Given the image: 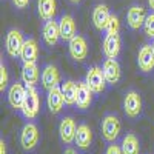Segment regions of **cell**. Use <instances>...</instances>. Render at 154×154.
I'll return each instance as SVG.
<instances>
[{
  "mask_svg": "<svg viewBox=\"0 0 154 154\" xmlns=\"http://www.w3.org/2000/svg\"><path fill=\"white\" fill-rule=\"evenodd\" d=\"M38 111H40V96H38V91L35 86H28L26 97H25L20 112L25 119L32 120L38 116Z\"/></svg>",
  "mask_w": 154,
  "mask_h": 154,
  "instance_id": "cell-1",
  "label": "cell"
},
{
  "mask_svg": "<svg viewBox=\"0 0 154 154\" xmlns=\"http://www.w3.org/2000/svg\"><path fill=\"white\" fill-rule=\"evenodd\" d=\"M120 131H122V123H120L117 116H114V114H105L103 119H102V123H100L102 137H103L106 142L112 143V142H116V139L119 137Z\"/></svg>",
  "mask_w": 154,
  "mask_h": 154,
  "instance_id": "cell-2",
  "label": "cell"
},
{
  "mask_svg": "<svg viewBox=\"0 0 154 154\" xmlns=\"http://www.w3.org/2000/svg\"><path fill=\"white\" fill-rule=\"evenodd\" d=\"M40 142V131L34 122H26L20 131V145L23 151H32Z\"/></svg>",
  "mask_w": 154,
  "mask_h": 154,
  "instance_id": "cell-3",
  "label": "cell"
},
{
  "mask_svg": "<svg viewBox=\"0 0 154 154\" xmlns=\"http://www.w3.org/2000/svg\"><path fill=\"white\" fill-rule=\"evenodd\" d=\"M85 83L89 86V89L94 93V94H102L106 89V79H105V74L103 69L100 66L94 65V66H89L85 75Z\"/></svg>",
  "mask_w": 154,
  "mask_h": 154,
  "instance_id": "cell-4",
  "label": "cell"
},
{
  "mask_svg": "<svg viewBox=\"0 0 154 154\" xmlns=\"http://www.w3.org/2000/svg\"><path fill=\"white\" fill-rule=\"evenodd\" d=\"M25 43V38H23V34L20 29L17 28H11L8 32H6V37H5V49L9 57L12 59H17L20 57V51H22V46Z\"/></svg>",
  "mask_w": 154,
  "mask_h": 154,
  "instance_id": "cell-5",
  "label": "cell"
},
{
  "mask_svg": "<svg viewBox=\"0 0 154 154\" xmlns=\"http://www.w3.org/2000/svg\"><path fill=\"white\" fill-rule=\"evenodd\" d=\"M123 111L126 117L130 119H137L142 114V97L137 91L130 89L123 96Z\"/></svg>",
  "mask_w": 154,
  "mask_h": 154,
  "instance_id": "cell-6",
  "label": "cell"
},
{
  "mask_svg": "<svg viewBox=\"0 0 154 154\" xmlns=\"http://www.w3.org/2000/svg\"><path fill=\"white\" fill-rule=\"evenodd\" d=\"M68 53L74 62H83L88 57V42L82 34H75L68 42Z\"/></svg>",
  "mask_w": 154,
  "mask_h": 154,
  "instance_id": "cell-7",
  "label": "cell"
},
{
  "mask_svg": "<svg viewBox=\"0 0 154 154\" xmlns=\"http://www.w3.org/2000/svg\"><path fill=\"white\" fill-rule=\"evenodd\" d=\"M26 89L28 86L23 82H14L8 88V103L11 105V108H14L16 111L22 109L25 97H26Z\"/></svg>",
  "mask_w": 154,
  "mask_h": 154,
  "instance_id": "cell-8",
  "label": "cell"
},
{
  "mask_svg": "<svg viewBox=\"0 0 154 154\" xmlns=\"http://www.w3.org/2000/svg\"><path fill=\"white\" fill-rule=\"evenodd\" d=\"M146 9L140 5H131L126 11V25L130 26V29L137 31L140 28H143V23L146 19Z\"/></svg>",
  "mask_w": 154,
  "mask_h": 154,
  "instance_id": "cell-9",
  "label": "cell"
},
{
  "mask_svg": "<svg viewBox=\"0 0 154 154\" xmlns=\"http://www.w3.org/2000/svg\"><path fill=\"white\" fill-rule=\"evenodd\" d=\"M137 66L145 74L154 69V49L151 45L145 43L140 46L139 53H137Z\"/></svg>",
  "mask_w": 154,
  "mask_h": 154,
  "instance_id": "cell-10",
  "label": "cell"
},
{
  "mask_svg": "<svg viewBox=\"0 0 154 154\" xmlns=\"http://www.w3.org/2000/svg\"><path fill=\"white\" fill-rule=\"evenodd\" d=\"M75 131H77V125L71 116L62 117V120L59 123V136H60L62 142L65 145H71L75 139Z\"/></svg>",
  "mask_w": 154,
  "mask_h": 154,
  "instance_id": "cell-11",
  "label": "cell"
},
{
  "mask_svg": "<svg viewBox=\"0 0 154 154\" xmlns=\"http://www.w3.org/2000/svg\"><path fill=\"white\" fill-rule=\"evenodd\" d=\"M109 17H111V12H109V8H108L105 3H97V5L93 8L91 20H93V25L96 26V29L105 31Z\"/></svg>",
  "mask_w": 154,
  "mask_h": 154,
  "instance_id": "cell-12",
  "label": "cell"
},
{
  "mask_svg": "<svg viewBox=\"0 0 154 154\" xmlns=\"http://www.w3.org/2000/svg\"><path fill=\"white\" fill-rule=\"evenodd\" d=\"M102 69H103L108 85H117L119 83L120 77H122V68H120V63L117 62V59H106L102 63Z\"/></svg>",
  "mask_w": 154,
  "mask_h": 154,
  "instance_id": "cell-13",
  "label": "cell"
},
{
  "mask_svg": "<svg viewBox=\"0 0 154 154\" xmlns=\"http://www.w3.org/2000/svg\"><path fill=\"white\" fill-rule=\"evenodd\" d=\"M57 22H59V29H60V40L69 42L77 34V26H75L74 17L69 14H63V16H60V19Z\"/></svg>",
  "mask_w": 154,
  "mask_h": 154,
  "instance_id": "cell-14",
  "label": "cell"
},
{
  "mask_svg": "<svg viewBox=\"0 0 154 154\" xmlns=\"http://www.w3.org/2000/svg\"><path fill=\"white\" fill-rule=\"evenodd\" d=\"M93 91L89 89V86L83 82H77V94H75V106L77 109L85 111L91 106L93 103Z\"/></svg>",
  "mask_w": 154,
  "mask_h": 154,
  "instance_id": "cell-15",
  "label": "cell"
},
{
  "mask_svg": "<svg viewBox=\"0 0 154 154\" xmlns=\"http://www.w3.org/2000/svg\"><path fill=\"white\" fill-rule=\"evenodd\" d=\"M42 37H43V42L48 46H56L59 43V40H60V29H59V22L56 19L48 20V22L43 23Z\"/></svg>",
  "mask_w": 154,
  "mask_h": 154,
  "instance_id": "cell-16",
  "label": "cell"
},
{
  "mask_svg": "<svg viewBox=\"0 0 154 154\" xmlns=\"http://www.w3.org/2000/svg\"><path fill=\"white\" fill-rule=\"evenodd\" d=\"M103 54L106 59H117L122 49V40L119 34H106L103 38Z\"/></svg>",
  "mask_w": 154,
  "mask_h": 154,
  "instance_id": "cell-17",
  "label": "cell"
},
{
  "mask_svg": "<svg viewBox=\"0 0 154 154\" xmlns=\"http://www.w3.org/2000/svg\"><path fill=\"white\" fill-rule=\"evenodd\" d=\"M40 79V69L35 62H26L22 65V82L26 86H35Z\"/></svg>",
  "mask_w": 154,
  "mask_h": 154,
  "instance_id": "cell-18",
  "label": "cell"
},
{
  "mask_svg": "<svg viewBox=\"0 0 154 154\" xmlns=\"http://www.w3.org/2000/svg\"><path fill=\"white\" fill-rule=\"evenodd\" d=\"M74 143L77 145V148L86 151L89 149L93 143V131L86 123H80L77 125V131H75V139H74Z\"/></svg>",
  "mask_w": 154,
  "mask_h": 154,
  "instance_id": "cell-19",
  "label": "cell"
},
{
  "mask_svg": "<svg viewBox=\"0 0 154 154\" xmlns=\"http://www.w3.org/2000/svg\"><path fill=\"white\" fill-rule=\"evenodd\" d=\"M46 103H48V108L53 114H59L65 105V99H63V93L60 89V85L56 86V88H51L48 89L46 93Z\"/></svg>",
  "mask_w": 154,
  "mask_h": 154,
  "instance_id": "cell-20",
  "label": "cell"
},
{
  "mask_svg": "<svg viewBox=\"0 0 154 154\" xmlns=\"http://www.w3.org/2000/svg\"><path fill=\"white\" fill-rule=\"evenodd\" d=\"M40 80H42L43 88L48 91V89L56 88V86L60 85V72L54 65L48 63V65H45L43 69H42V79Z\"/></svg>",
  "mask_w": 154,
  "mask_h": 154,
  "instance_id": "cell-21",
  "label": "cell"
},
{
  "mask_svg": "<svg viewBox=\"0 0 154 154\" xmlns=\"http://www.w3.org/2000/svg\"><path fill=\"white\" fill-rule=\"evenodd\" d=\"M57 12V0H37V14L43 22L53 20Z\"/></svg>",
  "mask_w": 154,
  "mask_h": 154,
  "instance_id": "cell-22",
  "label": "cell"
},
{
  "mask_svg": "<svg viewBox=\"0 0 154 154\" xmlns=\"http://www.w3.org/2000/svg\"><path fill=\"white\" fill-rule=\"evenodd\" d=\"M38 57V43L35 38L29 37L25 40L23 46H22V51H20V60L23 63L26 62H35Z\"/></svg>",
  "mask_w": 154,
  "mask_h": 154,
  "instance_id": "cell-23",
  "label": "cell"
},
{
  "mask_svg": "<svg viewBox=\"0 0 154 154\" xmlns=\"http://www.w3.org/2000/svg\"><path fill=\"white\" fill-rule=\"evenodd\" d=\"M120 148H122L123 154H139L140 152V142L134 133H128L122 139Z\"/></svg>",
  "mask_w": 154,
  "mask_h": 154,
  "instance_id": "cell-24",
  "label": "cell"
},
{
  "mask_svg": "<svg viewBox=\"0 0 154 154\" xmlns=\"http://www.w3.org/2000/svg\"><path fill=\"white\" fill-rule=\"evenodd\" d=\"M60 89L63 93V99H65V105L72 106L75 105V94H77V83L74 80H65L60 83Z\"/></svg>",
  "mask_w": 154,
  "mask_h": 154,
  "instance_id": "cell-25",
  "label": "cell"
},
{
  "mask_svg": "<svg viewBox=\"0 0 154 154\" xmlns=\"http://www.w3.org/2000/svg\"><path fill=\"white\" fill-rule=\"evenodd\" d=\"M105 31H106V34H119V31H120V20H119V17L116 14H111Z\"/></svg>",
  "mask_w": 154,
  "mask_h": 154,
  "instance_id": "cell-26",
  "label": "cell"
},
{
  "mask_svg": "<svg viewBox=\"0 0 154 154\" xmlns=\"http://www.w3.org/2000/svg\"><path fill=\"white\" fill-rule=\"evenodd\" d=\"M8 83H9V75H8V68L2 62L0 63V91H6L8 89Z\"/></svg>",
  "mask_w": 154,
  "mask_h": 154,
  "instance_id": "cell-27",
  "label": "cell"
},
{
  "mask_svg": "<svg viewBox=\"0 0 154 154\" xmlns=\"http://www.w3.org/2000/svg\"><path fill=\"white\" fill-rule=\"evenodd\" d=\"M143 31H145V35L146 37L154 38V11L151 12V14L146 16L145 23H143Z\"/></svg>",
  "mask_w": 154,
  "mask_h": 154,
  "instance_id": "cell-28",
  "label": "cell"
},
{
  "mask_svg": "<svg viewBox=\"0 0 154 154\" xmlns=\"http://www.w3.org/2000/svg\"><path fill=\"white\" fill-rule=\"evenodd\" d=\"M105 154H123V151H122L120 145H117V143H114V142H112L111 145H108Z\"/></svg>",
  "mask_w": 154,
  "mask_h": 154,
  "instance_id": "cell-29",
  "label": "cell"
},
{
  "mask_svg": "<svg viewBox=\"0 0 154 154\" xmlns=\"http://www.w3.org/2000/svg\"><path fill=\"white\" fill-rule=\"evenodd\" d=\"M11 2H12V5H14L16 8L23 9V8H26V6H28L29 0H11Z\"/></svg>",
  "mask_w": 154,
  "mask_h": 154,
  "instance_id": "cell-30",
  "label": "cell"
},
{
  "mask_svg": "<svg viewBox=\"0 0 154 154\" xmlns=\"http://www.w3.org/2000/svg\"><path fill=\"white\" fill-rule=\"evenodd\" d=\"M0 154H6V142L0 139Z\"/></svg>",
  "mask_w": 154,
  "mask_h": 154,
  "instance_id": "cell-31",
  "label": "cell"
},
{
  "mask_svg": "<svg viewBox=\"0 0 154 154\" xmlns=\"http://www.w3.org/2000/svg\"><path fill=\"white\" fill-rule=\"evenodd\" d=\"M63 154H77V151H75L74 148L68 146V148H65V151H63Z\"/></svg>",
  "mask_w": 154,
  "mask_h": 154,
  "instance_id": "cell-32",
  "label": "cell"
},
{
  "mask_svg": "<svg viewBox=\"0 0 154 154\" xmlns=\"http://www.w3.org/2000/svg\"><path fill=\"white\" fill-rule=\"evenodd\" d=\"M148 6L151 11H154V0H148Z\"/></svg>",
  "mask_w": 154,
  "mask_h": 154,
  "instance_id": "cell-33",
  "label": "cell"
},
{
  "mask_svg": "<svg viewBox=\"0 0 154 154\" xmlns=\"http://www.w3.org/2000/svg\"><path fill=\"white\" fill-rule=\"evenodd\" d=\"M69 2H71L72 5H79V3L82 2V0H69Z\"/></svg>",
  "mask_w": 154,
  "mask_h": 154,
  "instance_id": "cell-34",
  "label": "cell"
},
{
  "mask_svg": "<svg viewBox=\"0 0 154 154\" xmlns=\"http://www.w3.org/2000/svg\"><path fill=\"white\" fill-rule=\"evenodd\" d=\"M151 46H152V49H154V38H152V45H151Z\"/></svg>",
  "mask_w": 154,
  "mask_h": 154,
  "instance_id": "cell-35",
  "label": "cell"
}]
</instances>
